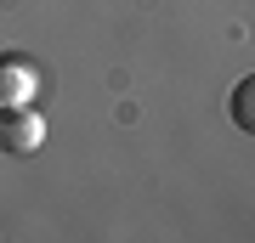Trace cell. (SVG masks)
Returning a JSON list of instances; mask_svg holds the SVG:
<instances>
[{"label": "cell", "mask_w": 255, "mask_h": 243, "mask_svg": "<svg viewBox=\"0 0 255 243\" xmlns=\"http://www.w3.org/2000/svg\"><path fill=\"white\" fill-rule=\"evenodd\" d=\"M40 142H46V119H40L28 102H17V108H0V153H40Z\"/></svg>", "instance_id": "1"}, {"label": "cell", "mask_w": 255, "mask_h": 243, "mask_svg": "<svg viewBox=\"0 0 255 243\" xmlns=\"http://www.w3.org/2000/svg\"><path fill=\"white\" fill-rule=\"evenodd\" d=\"M34 96V68L23 63V57H0V108H17V102Z\"/></svg>", "instance_id": "2"}, {"label": "cell", "mask_w": 255, "mask_h": 243, "mask_svg": "<svg viewBox=\"0 0 255 243\" xmlns=\"http://www.w3.org/2000/svg\"><path fill=\"white\" fill-rule=\"evenodd\" d=\"M227 113H233V125L255 136V74H244V80L233 85V96H227Z\"/></svg>", "instance_id": "3"}]
</instances>
